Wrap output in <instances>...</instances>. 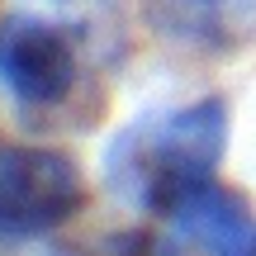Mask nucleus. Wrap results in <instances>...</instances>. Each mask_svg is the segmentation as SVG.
<instances>
[{
	"instance_id": "nucleus-1",
	"label": "nucleus",
	"mask_w": 256,
	"mask_h": 256,
	"mask_svg": "<svg viewBox=\"0 0 256 256\" xmlns=\"http://www.w3.org/2000/svg\"><path fill=\"white\" fill-rule=\"evenodd\" d=\"M223 152H228V104L218 95H204L119 128L104 147V180L133 209L171 218L180 200L218 180Z\"/></svg>"
},
{
	"instance_id": "nucleus-2",
	"label": "nucleus",
	"mask_w": 256,
	"mask_h": 256,
	"mask_svg": "<svg viewBox=\"0 0 256 256\" xmlns=\"http://www.w3.org/2000/svg\"><path fill=\"white\" fill-rule=\"evenodd\" d=\"M86 209L81 162L62 147L10 142L0 147V247H28Z\"/></svg>"
},
{
	"instance_id": "nucleus-3",
	"label": "nucleus",
	"mask_w": 256,
	"mask_h": 256,
	"mask_svg": "<svg viewBox=\"0 0 256 256\" xmlns=\"http://www.w3.org/2000/svg\"><path fill=\"white\" fill-rule=\"evenodd\" d=\"M0 86L24 110H57L81 86V52L66 24L38 14L0 19Z\"/></svg>"
},
{
	"instance_id": "nucleus-4",
	"label": "nucleus",
	"mask_w": 256,
	"mask_h": 256,
	"mask_svg": "<svg viewBox=\"0 0 256 256\" xmlns=\"http://www.w3.org/2000/svg\"><path fill=\"white\" fill-rule=\"evenodd\" d=\"M166 223H171V232L185 242V247L209 252V256H238V252H247L256 242L252 204L242 200L238 190L218 185V180L200 185L190 200H180Z\"/></svg>"
},
{
	"instance_id": "nucleus-5",
	"label": "nucleus",
	"mask_w": 256,
	"mask_h": 256,
	"mask_svg": "<svg viewBox=\"0 0 256 256\" xmlns=\"http://www.w3.org/2000/svg\"><path fill=\"white\" fill-rule=\"evenodd\" d=\"M156 38L180 48H232L256 34V0H138Z\"/></svg>"
},
{
	"instance_id": "nucleus-6",
	"label": "nucleus",
	"mask_w": 256,
	"mask_h": 256,
	"mask_svg": "<svg viewBox=\"0 0 256 256\" xmlns=\"http://www.w3.org/2000/svg\"><path fill=\"white\" fill-rule=\"evenodd\" d=\"M238 256H256V242H252V247H247V252H238Z\"/></svg>"
}]
</instances>
